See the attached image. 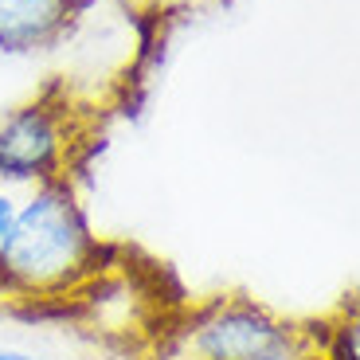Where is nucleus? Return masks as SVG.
Here are the masks:
<instances>
[{
  "instance_id": "obj_1",
  "label": "nucleus",
  "mask_w": 360,
  "mask_h": 360,
  "mask_svg": "<svg viewBox=\"0 0 360 360\" xmlns=\"http://www.w3.org/2000/svg\"><path fill=\"white\" fill-rule=\"evenodd\" d=\"M98 235L71 180L27 188L0 251V294L12 302L67 297L98 270Z\"/></svg>"
},
{
  "instance_id": "obj_2",
  "label": "nucleus",
  "mask_w": 360,
  "mask_h": 360,
  "mask_svg": "<svg viewBox=\"0 0 360 360\" xmlns=\"http://www.w3.org/2000/svg\"><path fill=\"white\" fill-rule=\"evenodd\" d=\"M75 141V114L63 98L36 94L0 117V184L16 192L67 176Z\"/></svg>"
},
{
  "instance_id": "obj_3",
  "label": "nucleus",
  "mask_w": 360,
  "mask_h": 360,
  "mask_svg": "<svg viewBox=\"0 0 360 360\" xmlns=\"http://www.w3.org/2000/svg\"><path fill=\"white\" fill-rule=\"evenodd\" d=\"M297 325L255 297H219L204 306L180 341V360H259Z\"/></svg>"
},
{
  "instance_id": "obj_4",
  "label": "nucleus",
  "mask_w": 360,
  "mask_h": 360,
  "mask_svg": "<svg viewBox=\"0 0 360 360\" xmlns=\"http://www.w3.org/2000/svg\"><path fill=\"white\" fill-rule=\"evenodd\" d=\"M82 0H0V55H44L71 32Z\"/></svg>"
},
{
  "instance_id": "obj_5",
  "label": "nucleus",
  "mask_w": 360,
  "mask_h": 360,
  "mask_svg": "<svg viewBox=\"0 0 360 360\" xmlns=\"http://www.w3.org/2000/svg\"><path fill=\"white\" fill-rule=\"evenodd\" d=\"M259 360H325L321 356V345L309 329H294L286 341H278L270 352H262Z\"/></svg>"
},
{
  "instance_id": "obj_6",
  "label": "nucleus",
  "mask_w": 360,
  "mask_h": 360,
  "mask_svg": "<svg viewBox=\"0 0 360 360\" xmlns=\"http://www.w3.org/2000/svg\"><path fill=\"white\" fill-rule=\"evenodd\" d=\"M20 196H24V192L8 188V184H0V251H4V243H8V235H12V224H16V212H20Z\"/></svg>"
},
{
  "instance_id": "obj_7",
  "label": "nucleus",
  "mask_w": 360,
  "mask_h": 360,
  "mask_svg": "<svg viewBox=\"0 0 360 360\" xmlns=\"http://www.w3.org/2000/svg\"><path fill=\"white\" fill-rule=\"evenodd\" d=\"M0 360H47V356L32 349H20V345H0Z\"/></svg>"
}]
</instances>
